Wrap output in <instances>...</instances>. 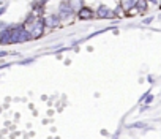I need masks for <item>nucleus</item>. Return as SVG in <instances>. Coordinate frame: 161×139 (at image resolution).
Segmentation results:
<instances>
[{
	"mask_svg": "<svg viewBox=\"0 0 161 139\" xmlns=\"http://www.w3.org/2000/svg\"><path fill=\"white\" fill-rule=\"evenodd\" d=\"M139 10L141 11H145L147 10V3L144 2V0H139Z\"/></svg>",
	"mask_w": 161,
	"mask_h": 139,
	"instance_id": "1",
	"label": "nucleus"
},
{
	"mask_svg": "<svg viewBox=\"0 0 161 139\" xmlns=\"http://www.w3.org/2000/svg\"><path fill=\"white\" fill-rule=\"evenodd\" d=\"M150 2H156V0H150Z\"/></svg>",
	"mask_w": 161,
	"mask_h": 139,
	"instance_id": "2",
	"label": "nucleus"
}]
</instances>
